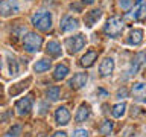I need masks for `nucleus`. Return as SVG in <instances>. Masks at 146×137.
Listing matches in <instances>:
<instances>
[{
    "instance_id": "15",
    "label": "nucleus",
    "mask_w": 146,
    "mask_h": 137,
    "mask_svg": "<svg viewBox=\"0 0 146 137\" xmlns=\"http://www.w3.org/2000/svg\"><path fill=\"white\" fill-rule=\"evenodd\" d=\"M46 52L49 55H52V57H59V55H61V44L55 40L49 41V43L46 44Z\"/></svg>"
},
{
    "instance_id": "28",
    "label": "nucleus",
    "mask_w": 146,
    "mask_h": 137,
    "mask_svg": "<svg viewBox=\"0 0 146 137\" xmlns=\"http://www.w3.org/2000/svg\"><path fill=\"white\" fill-rule=\"evenodd\" d=\"M123 137H134V134H132V130H131V128H128V130L125 131Z\"/></svg>"
},
{
    "instance_id": "6",
    "label": "nucleus",
    "mask_w": 146,
    "mask_h": 137,
    "mask_svg": "<svg viewBox=\"0 0 146 137\" xmlns=\"http://www.w3.org/2000/svg\"><path fill=\"white\" fill-rule=\"evenodd\" d=\"M145 61H146V53H145V52L137 53L135 57L132 58L131 64H129V68H128V75H129V76L135 75V73L140 70V67L145 64Z\"/></svg>"
},
{
    "instance_id": "20",
    "label": "nucleus",
    "mask_w": 146,
    "mask_h": 137,
    "mask_svg": "<svg viewBox=\"0 0 146 137\" xmlns=\"http://www.w3.org/2000/svg\"><path fill=\"white\" fill-rule=\"evenodd\" d=\"M132 18H135V20H145L146 18V5L137 3L135 9L132 11Z\"/></svg>"
},
{
    "instance_id": "13",
    "label": "nucleus",
    "mask_w": 146,
    "mask_h": 137,
    "mask_svg": "<svg viewBox=\"0 0 146 137\" xmlns=\"http://www.w3.org/2000/svg\"><path fill=\"white\" fill-rule=\"evenodd\" d=\"M100 17H102V11H100V9H93V11H90V12L85 14L84 21H85V25L88 26V27H91Z\"/></svg>"
},
{
    "instance_id": "5",
    "label": "nucleus",
    "mask_w": 146,
    "mask_h": 137,
    "mask_svg": "<svg viewBox=\"0 0 146 137\" xmlns=\"http://www.w3.org/2000/svg\"><path fill=\"white\" fill-rule=\"evenodd\" d=\"M18 11H20V5H18L17 0H5L0 5V14L3 17H9L12 14H17Z\"/></svg>"
},
{
    "instance_id": "30",
    "label": "nucleus",
    "mask_w": 146,
    "mask_h": 137,
    "mask_svg": "<svg viewBox=\"0 0 146 137\" xmlns=\"http://www.w3.org/2000/svg\"><path fill=\"white\" fill-rule=\"evenodd\" d=\"M137 3L139 5H146V0H137Z\"/></svg>"
},
{
    "instance_id": "26",
    "label": "nucleus",
    "mask_w": 146,
    "mask_h": 137,
    "mask_svg": "<svg viewBox=\"0 0 146 137\" xmlns=\"http://www.w3.org/2000/svg\"><path fill=\"white\" fill-rule=\"evenodd\" d=\"M73 137H88V131L79 128V130H76L75 132H73Z\"/></svg>"
},
{
    "instance_id": "8",
    "label": "nucleus",
    "mask_w": 146,
    "mask_h": 137,
    "mask_svg": "<svg viewBox=\"0 0 146 137\" xmlns=\"http://www.w3.org/2000/svg\"><path fill=\"white\" fill-rule=\"evenodd\" d=\"M15 110L20 116H25L32 110V96H25L23 99L15 102Z\"/></svg>"
},
{
    "instance_id": "7",
    "label": "nucleus",
    "mask_w": 146,
    "mask_h": 137,
    "mask_svg": "<svg viewBox=\"0 0 146 137\" xmlns=\"http://www.w3.org/2000/svg\"><path fill=\"white\" fill-rule=\"evenodd\" d=\"M131 93H132V98H134L137 102H141V104L146 102V84H143V82L134 84L131 88Z\"/></svg>"
},
{
    "instance_id": "10",
    "label": "nucleus",
    "mask_w": 146,
    "mask_h": 137,
    "mask_svg": "<svg viewBox=\"0 0 146 137\" xmlns=\"http://www.w3.org/2000/svg\"><path fill=\"white\" fill-rule=\"evenodd\" d=\"M59 27H61L62 32H72V31H75L76 27H78V18L72 17V15L64 17L62 20H61V25H59Z\"/></svg>"
},
{
    "instance_id": "18",
    "label": "nucleus",
    "mask_w": 146,
    "mask_h": 137,
    "mask_svg": "<svg viewBox=\"0 0 146 137\" xmlns=\"http://www.w3.org/2000/svg\"><path fill=\"white\" fill-rule=\"evenodd\" d=\"M90 116V108H88V105H81L79 110H78V113H76V116H75V120L76 122H84L85 119H88Z\"/></svg>"
},
{
    "instance_id": "31",
    "label": "nucleus",
    "mask_w": 146,
    "mask_h": 137,
    "mask_svg": "<svg viewBox=\"0 0 146 137\" xmlns=\"http://www.w3.org/2000/svg\"><path fill=\"white\" fill-rule=\"evenodd\" d=\"M93 2H94V0H84V3H88V5L93 3Z\"/></svg>"
},
{
    "instance_id": "14",
    "label": "nucleus",
    "mask_w": 146,
    "mask_h": 137,
    "mask_svg": "<svg viewBox=\"0 0 146 137\" xmlns=\"http://www.w3.org/2000/svg\"><path fill=\"white\" fill-rule=\"evenodd\" d=\"M141 41H143V31H141V29L131 31L129 37H128V44H131V46H139Z\"/></svg>"
},
{
    "instance_id": "19",
    "label": "nucleus",
    "mask_w": 146,
    "mask_h": 137,
    "mask_svg": "<svg viewBox=\"0 0 146 137\" xmlns=\"http://www.w3.org/2000/svg\"><path fill=\"white\" fill-rule=\"evenodd\" d=\"M50 66H52V63H50V59H40V61H36L35 63V66H34V70L36 73H41V72H46V70H49Z\"/></svg>"
},
{
    "instance_id": "12",
    "label": "nucleus",
    "mask_w": 146,
    "mask_h": 137,
    "mask_svg": "<svg viewBox=\"0 0 146 137\" xmlns=\"http://www.w3.org/2000/svg\"><path fill=\"white\" fill-rule=\"evenodd\" d=\"M114 70V61H113V58H105L102 63H100V67H99V72H100V75L102 76H108V75H111Z\"/></svg>"
},
{
    "instance_id": "25",
    "label": "nucleus",
    "mask_w": 146,
    "mask_h": 137,
    "mask_svg": "<svg viewBox=\"0 0 146 137\" xmlns=\"http://www.w3.org/2000/svg\"><path fill=\"white\" fill-rule=\"evenodd\" d=\"M119 6L126 11V9H129L132 6V0H119Z\"/></svg>"
},
{
    "instance_id": "24",
    "label": "nucleus",
    "mask_w": 146,
    "mask_h": 137,
    "mask_svg": "<svg viewBox=\"0 0 146 137\" xmlns=\"http://www.w3.org/2000/svg\"><path fill=\"white\" fill-rule=\"evenodd\" d=\"M21 132V126L20 125H15L14 128H11L9 130V132H8V137H15V136H18Z\"/></svg>"
},
{
    "instance_id": "23",
    "label": "nucleus",
    "mask_w": 146,
    "mask_h": 137,
    "mask_svg": "<svg viewBox=\"0 0 146 137\" xmlns=\"http://www.w3.org/2000/svg\"><path fill=\"white\" fill-rule=\"evenodd\" d=\"M113 131V122H110V120H105L104 123H102V126H100V132L102 134H110V132Z\"/></svg>"
},
{
    "instance_id": "17",
    "label": "nucleus",
    "mask_w": 146,
    "mask_h": 137,
    "mask_svg": "<svg viewBox=\"0 0 146 137\" xmlns=\"http://www.w3.org/2000/svg\"><path fill=\"white\" fill-rule=\"evenodd\" d=\"M68 75V67L66 66V64H58L56 67H55V72H53V78L56 81H61L64 79Z\"/></svg>"
},
{
    "instance_id": "11",
    "label": "nucleus",
    "mask_w": 146,
    "mask_h": 137,
    "mask_svg": "<svg viewBox=\"0 0 146 137\" xmlns=\"http://www.w3.org/2000/svg\"><path fill=\"white\" fill-rule=\"evenodd\" d=\"M55 120H56L58 125H67L70 122V113L66 107H59L56 111H55Z\"/></svg>"
},
{
    "instance_id": "9",
    "label": "nucleus",
    "mask_w": 146,
    "mask_h": 137,
    "mask_svg": "<svg viewBox=\"0 0 146 137\" xmlns=\"http://www.w3.org/2000/svg\"><path fill=\"white\" fill-rule=\"evenodd\" d=\"M87 79H88L87 73H76V75L68 81V85H70V88H73V90H79L87 84Z\"/></svg>"
},
{
    "instance_id": "4",
    "label": "nucleus",
    "mask_w": 146,
    "mask_h": 137,
    "mask_svg": "<svg viewBox=\"0 0 146 137\" xmlns=\"http://www.w3.org/2000/svg\"><path fill=\"white\" fill-rule=\"evenodd\" d=\"M66 46H67V49H68V52H70V53L79 52V50L85 46V37L82 35V34H78L75 37H70V38H67Z\"/></svg>"
},
{
    "instance_id": "29",
    "label": "nucleus",
    "mask_w": 146,
    "mask_h": 137,
    "mask_svg": "<svg viewBox=\"0 0 146 137\" xmlns=\"http://www.w3.org/2000/svg\"><path fill=\"white\" fill-rule=\"evenodd\" d=\"M52 137H67V134H66L64 131H59V132H55Z\"/></svg>"
},
{
    "instance_id": "27",
    "label": "nucleus",
    "mask_w": 146,
    "mask_h": 137,
    "mask_svg": "<svg viewBox=\"0 0 146 137\" xmlns=\"http://www.w3.org/2000/svg\"><path fill=\"white\" fill-rule=\"evenodd\" d=\"M9 70H11V75H15L17 73V63L14 61V59L9 61Z\"/></svg>"
},
{
    "instance_id": "3",
    "label": "nucleus",
    "mask_w": 146,
    "mask_h": 137,
    "mask_svg": "<svg viewBox=\"0 0 146 137\" xmlns=\"http://www.w3.org/2000/svg\"><path fill=\"white\" fill-rule=\"evenodd\" d=\"M23 46H25V49L27 52H38L41 49V46H43V37H40L38 34H34V32H31V34H27L25 37V40H23Z\"/></svg>"
},
{
    "instance_id": "1",
    "label": "nucleus",
    "mask_w": 146,
    "mask_h": 137,
    "mask_svg": "<svg viewBox=\"0 0 146 137\" xmlns=\"http://www.w3.org/2000/svg\"><path fill=\"white\" fill-rule=\"evenodd\" d=\"M31 23L38 31H49L52 27V15L49 11H36L31 17Z\"/></svg>"
},
{
    "instance_id": "2",
    "label": "nucleus",
    "mask_w": 146,
    "mask_h": 137,
    "mask_svg": "<svg viewBox=\"0 0 146 137\" xmlns=\"http://www.w3.org/2000/svg\"><path fill=\"white\" fill-rule=\"evenodd\" d=\"M123 29H125V23L122 21V18L119 17H111L110 20L107 21V25H105V34H107L108 37H111V38H116V37H119L123 32Z\"/></svg>"
},
{
    "instance_id": "21",
    "label": "nucleus",
    "mask_w": 146,
    "mask_h": 137,
    "mask_svg": "<svg viewBox=\"0 0 146 137\" xmlns=\"http://www.w3.org/2000/svg\"><path fill=\"white\" fill-rule=\"evenodd\" d=\"M125 110H126V104L125 102H120V104H116V105H114V107H113V116L114 117H122L123 116V114H125Z\"/></svg>"
},
{
    "instance_id": "16",
    "label": "nucleus",
    "mask_w": 146,
    "mask_h": 137,
    "mask_svg": "<svg viewBox=\"0 0 146 137\" xmlns=\"http://www.w3.org/2000/svg\"><path fill=\"white\" fill-rule=\"evenodd\" d=\"M96 58H98V52H96V50H88V52L81 58V64L84 67H90V66H93Z\"/></svg>"
},
{
    "instance_id": "22",
    "label": "nucleus",
    "mask_w": 146,
    "mask_h": 137,
    "mask_svg": "<svg viewBox=\"0 0 146 137\" xmlns=\"http://www.w3.org/2000/svg\"><path fill=\"white\" fill-rule=\"evenodd\" d=\"M59 87H50V88L47 90V98L50 100H58L59 99Z\"/></svg>"
}]
</instances>
